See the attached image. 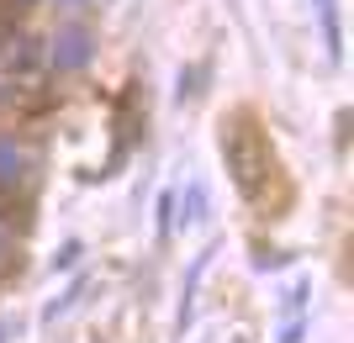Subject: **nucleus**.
<instances>
[{"label":"nucleus","instance_id":"nucleus-1","mask_svg":"<svg viewBox=\"0 0 354 343\" xmlns=\"http://www.w3.org/2000/svg\"><path fill=\"white\" fill-rule=\"evenodd\" d=\"M222 159H227V175H233L238 195H249V201H259L265 185L275 179V153H270V143L249 121H238L233 133L222 137Z\"/></svg>","mask_w":354,"mask_h":343},{"label":"nucleus","instance_id":"nucleus-2","mask_svg":"<svg viewBox=\"0 0 354 343\" xmlns=\"http://www.w3.org/2000/svg\"><path fill=\"white\" fill-rule=\"evenodd\" d=\"M0 59H6V75L16 79V85H43V75H48V53L32 37H11V43L0 48Z\"/></svg>","mask_w":354,"mask_h":343},{"label":"nucleus","instance_id":"nucleus-3","mask_svg":"<svg viewBox=\"0 0 354 343\" xmlns=\"http://www.w3.org/2000/svg\"><path fill=\"white\" fill-rule=\"evenodd\" d=\"M90 59V32L85 27H69L53 37V48H48V63H59V69H80V63Z\"/></svg>","mask_w":354,"mask_h":343},{"label":"nucleus","instance_id":"nucleus-4","mask_svg":"<svg viewBox=\"0 0 354 343\" xmlns=\"http://www.w3.org/2000/svg\"><path fill=\"white\" fill-rule=\"evenodd\" d=\"M21 169H27V153L0 143V179H21Z\"/></svg>","mask_w":354,"mask_h":343},{"label":"nucleus","instance_id":"nucleus-5","mask_svg":"<svg viewBox=\"0 0 354 343\" xmlns=\"http://www.w3.org/2000/svg\"><path fill=\"white\" fill-rule=\"evenodd\" d=\"M201 206H207V195H201V185H191V190H185V201H180V211H185V227L201 222Z\"/></svg>","mask_w":354,"mask_h":343},{"label":"nucleus","instance_id":"nucleus-6","mask_svg":"<svg viewBox=\"0 0 354 343\" xmlns=\"http://www.w3.org/2000/svg\"><path fill=\"white\" fill-rule=\"evenodd\" d=\"M11 254V233H6V227H0V259Z\"/></svg>","mask_w":354,"mask_h":343},{"label":"nucleus","instance_id":"nucleus-7","mask_svg":"<svg viewBox=\"0 0 354 343\" xmlns=\"http://www.w3.org/2000/svg\"><path fill=\"white\" fill-rule=\"evenodd\" d=\"M6 338H11V322H0V343H6Z\"/></svg>","mask_w":354,"mask_h":343}]
</instances>
